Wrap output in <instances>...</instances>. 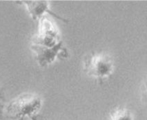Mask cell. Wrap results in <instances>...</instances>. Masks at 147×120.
Masks as SVG:
<instances>
[{
    "mask_svg": "<svg viewBox=\"0 0 147 120\" xmlns=\"http://www.w3.org/2000/svg\"><path fill=\"white\" fill-rule=\"evenodd\" d=\"M42 106V99L32 93H23L15 97L5 106L6 117L13 120H37Z\"/></svg>",
    "mask_w": 147,
    "mask_h": 120,
    "instance_id": "cell-1",
    "label": "cell"
},
{
    "mask_svg": "<svg viewBox=\"0 0 147 120\" xmlns=\"http://www.w3.org/2000/svg\"><path fill=\"white\" fill-rule=\"evenodd\" d=\"M84 70L88 75L102 82L104 79L111 76L114 71V64L108 55L92 53L85 58Z\"/></svg>",
    "mask_w": 147,
    "mask_h": 120,
    "instance_id": "cell-2",
    "label": "cell"
},
{
    "mask_svg": "<svg viewBox=\"0 0 147 120\" xmlns=\"http://www.w3.org/2000/svg\"><path fill=\"white\" fill-rule=\"evenodd\" d=\"M31 49L35 53L36 59L40 66H45L51 64L56 57L68 55L66 48L63 46V42H60L53 48H44L32 44Z\"/></svg>",
    "mask_w": 147,
    "mask_h": 120,
    "instance_id": "cell-3",
    "label": "cell"
},
{
    "mask_svg": "<svg viewBox=\"0 0 147 120\" xmlns=\"http://www.w3.org/2000/svg\"><path fill=\"white\" fill-rule=\"evenodd\" d=\"M20 3H23L26 6L29 14L30 15L33 20H40L44 16V14L48 13L51 16L61 20L64 22H68L66 19L61 18L49 8V4L48 1H22Z\"/></svg>",
    "mask_w": 147,
    "mask_h": 120,
    "instance_id": "cell-4",
    "label": "cell"
},
{
    "mask_svg": "<svg viewBox=\"0 0 147 120\" xmlns=\"http://www.w3.org/2000/svg\"><path fill=\"white\" fill-rule=\"evenodd\" d=\"M111 120H133V116L129 110L119 109L111 114Z\"/></svg>",
    "mask_w": 147,
    "mask_h": 120,
    "instance_id": "cell-5",
    "label": "cell"
},
{
    "mask_svg": "<svg viewBox=\"0 0 147 120\" xmlns=\"http://www.w3.org/2000/svg\"><path fill=\"white\" fill-rule=\"evenodd\" d=\"M5 106L6 105H5L4 92L3 88L0 86V115L4 113Z\"/></svg>",
    "mask_w": 147,
    "mask_h": 120,
    "instance_id": "cell-6",
    "label": "cell"
},
{
    "mask_svg": "<svg viewBox=\"0 0 147 120\" xmlns=\"http://www.w3.org/2000/svg\"><path fill=\"white\" fill-rule=\"evenodd\" d=\"M0 55H1V53H0Z\"/></svg>",
    "mask_w": 147,
    "mask_h": 120,
    "instance_id": "cell-7",
    "label": "cell"
}]
</instances>
